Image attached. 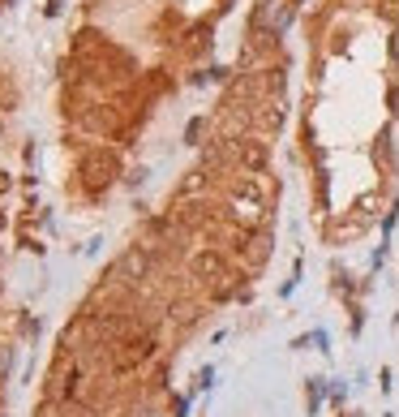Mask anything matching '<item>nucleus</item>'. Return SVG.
Returning a JSON list of instances; mask_svg holds the SVG:
<instances>
[{"label":"nucleus","mask_w":399,"mask_h":417,"mask_svg":"<svg viewBox=\"0 0 399 417\" xmlns=\"http://www.w3.org/2000/svg\"><path fill=\"white\" fill-rule=\"evenodd\" d=\"M82 177H86L90 185H112V181L120 177V159H116V151H104V146L86 151V155H82Z\"/></svg>","instance_id":"nucleus-1"},{"label":"nucleus","mask_w":399,"mask_h":417,"mask_svg":"<svg viewBox=\"0 0 399 417\" xmlns=\"http://www.w3.org/2000/svg\"><path fill=\"white\" fill-rule=\"evenodd\" d=\"M133 417H159V413H151V409H146V413H133Z\"/></svg>","instance_id":"nucleus-3"},{"label":"nucleus","mask_w":399,"mask_h":417,"mask_svg":"<svg viewBox=\"0 0 399 417\" xmlns=\"http://www.w3.org/2000/svg\"><path fill=\"white\" fill-rule=\"evenodd\" d=\"M124 267H129L133 276H142V272H146V258H142V254L133 250V254H124Z\"/></svg>","instance_id":"nucleus-2"},{"label":"nucleus","mask_w":399,"mask_h":417,"mask_svg":"<svg viewBox=\"0 0 399 417\" xmlns=\"http://www.w3.org/2000/svg\"><path fill=\"white\" fill-rule=\"evenodd\" d=\"M0 228H5V215H0Z\"/></svg>","instance_id":"nucleus-4"}]
</instances>
